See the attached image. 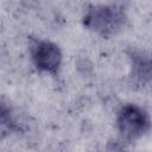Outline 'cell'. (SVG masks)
<instances>
[{"label":"cell","instance_id":"6da1fadb","mask_svg":"<svg viewBox=\"0 0 152 152\" xmlns=\"http://www.w3.org/2000/svg\"><path fill=\"white\" fill-rule=\"evenodd\" d=\"M126 24L122 7L116 5L90 6L83 15V25L89 31L101 37H112L119 33Z\"/></svg>","mask_w":152,"mask_h":152},{"label":"cell","instance_id":"7a4b0ae2","mask_svg":"<svg viewBox=\"0 0 152 152\" xmlns=\"http://www.w3.org/2000/svg\"><path fill=\"white\" fill-rule=\"evenodd\" d=\"M116 126L120 135L126 141L141 138L150 129V118L144 108L134 103L121 107L116 118Z\"/></svg>","mask_w":152,"mask_h":152},{"label":"cell","instance_id":"3957f363","mask_svg":"<svg viewBox=\"0 0 152 152\" xmlns=\"http://www.w3.org/2000/svg\"><path fill=\"white\" fill-rule=\"evenodd\" d=\"M31 58L38 70L57 74L62 64V51L52 42L38 40L31 48Z\"/></svg>","mask_w":152,"mask_h":152},{"label":"cell","instance_id":"277c9868","mask_svg":"<svg viewBox=\"0 0 152 152\" xmlns=\"http://www.w3.org/2000/svg\"><path fill=\"white\" fill-rule=\"evenodd\" d=\"M131 77L138 83H147L151 80V59L150 56L141 51L132 52L131 57Z\"/></svg>","mask_w":152,"mask_h":152},{"label":"cell","instance_id":"5b68a950","mask_svg":"<svg viewBox=\"0 0 152 152\" xmlns=\"http://www.w3.org/2000/svg\"><path fill=\"white\" fill-rule=\"evenodd\" d=\"M15 129H18V126L12 116L11 109L0 102V139L7 137Z\"/></svg>","mask_w":152,"mask_h":152}]
</instances>
